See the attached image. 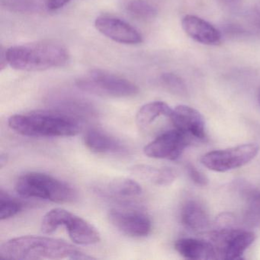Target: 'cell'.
I'll list each match as a JSON object with an SVG mask.
<instances>
[{
	"label": "cell",
	"mask_w": 260,
	"mask_h": 260,
	"mask_svg": "<svg viewBox=\"0 0 260 260\" xmlns=\"http://www.w3.org/2000/svg\"><path fill=\"white\" fill-rule=\"evenodd\" d=\"M255 238V234L251 231L232 228H223L211 236L217 255L226 260L241 258Z\"/></svg>",
	"instance_id": "obj_8"
},
{
	"label": "cell",
	"mask_w": 260,
	"mask_h": 260,
	"mask_svg": "<svg viewBox=\"0 0 260 260\" xmlns=\"http://www.w3.org/2000/svg\"><path fill=\"white\" fill-rule=\"evenodd\" d=\"M181 217L184 226L191 231H204L208 229L210 225L208 211L198 201L187 202L182 208Z\"/></svg>",
	"instance_id": "obj_17"
},
{
	"label": "cell",
	"mask_w": 260,
	"mask_h": 260,
	"mask_svg": "<svg viewBox=\"0 0 260 260\" xmlns=\"http://www.w3.org/2000/svg\"><path fill=\"white\" fill-rule=\"evenodd\" d=\"M85 145L91 151L96 153H122L125 146L109 134L98 128L87 131L84 137Z\"/></svg>",
	"instance_id": "obj_15"
},
{
	"label": "cell",
	"mask_w": 260,
	"mask_h": 260,
	"mask_svg": "<svg viewBox=\"0 0 260 260\" xmlns=\"http://www.w3.org/2000/svg\"><path fill=\"white\" fill-rule=\"evenodd\" d=\"M182 29L187 36L199 43L205 45H218L221 34L211 24L198 16L186 15L182 20Z\"/></svg>",
	"instance_id": "obj_13"
},
{
	"label": "cell",
	"mask_w": 260,
	"mask_h": 260,
	"mask_svg": "<svg viewBox=\"0 0 260 260\" xmlns=\"http://www.w3.org/2000/svg\"><path fill=\"white\" fill-rule=\"evenodd\" d=\"M0 256L16 260L94 258L68 242L42 236H22L10 239L0 246Z\"/></svg>",
	"instance_id": "obj_1"
},
{
	"label": "cell",
	"mask_w": 260,
	"mask_h": 260,
	"mask_svg": "<svg viewBox=\"0 0 260 260\" xmlns=\"http://www.w3.org/2000/svg\"><path fill=\"white\" fill-rule=\"evenodd\" d=\"M175 249L182 256L188 259L211 260L217 258L214 244L199 239H180L175 243Z\"/></svg>",
	"instance_id": "obj_14"
},
{
	"label": "cell",
	"mask_w": 260,
	"mask_h": 260,
	"mask_svg": "<svg viewBox=\"0 0 260 260\" xmlns=\"http://www.w3.org/2000/svg\"><path fill=\"white\" fill-rule=\"evenodd\" d=\"M173 109L164 102L156 101L143 106L136 115V123L141 128L148 127L160 116L170 117Z\"/></svg>",
	"instance_id": "obj_19"
},
{
	"label": "cell",
	"mask_w": 260,
	"mask_h": 260,
	"mask_svg": "<svg viewBox=\"0 0 260 260\" xmlns=\"http://www.w3.org/2000/svg\"><path fill=\"white\" fill-rule=\"evenodd\" d=\"M162 86L171 93L179 96H186L188 94L186 84L179 76L174 74H164L160 77Z\"/></svg>",
	"instance_id": "obj_23"
},
{
	"label": "cell",
	"mask_w": 260,
	"mask_h": 260,
	"mask_svg": "<svg viewBox=\"0 0 260 260\" xmlns=\"http://www.w3.org/2000/svg\"><path fill=\"white\" fill-rule=\"evenodd\" d=\"M71 0H47V7L50 10H57L64 7Z\"/></svg>",
	"instance_id": "obj_25"
},
{
	"label": "cell",
	"mask_w": 260,
	"mask_h": 260,
	"mask_svg": "<svg viewBox=\"0 0 260 260\" xmlns=\"http://www.w3.org/2000/svg\"><path fill=\"white\" fill-rule=\"evenodd\" d=\"M109 219L118 231L129 237L142 238L152 229L150 219L145 213L132 208H115L109 211Z\"/></svg>",
	"instance_id": "obj_10"
},
{
	"label": "cell",
	"mask_w": 260,
	"mask_h": 260,
	"mask_svg": "<svg viewBox=\"0 0 260 260\" xmlns=\"http://www.w3.org/2000/svg\"><path fill=\"white\" fill-rule=\"evenodd\" d=\"M127 13L141 20H150L156 16V10L145 0H130L126 6Z\"/></svg>",
	"instance_id": "obj_21"
},
{
	"label": "cell",
	"mask_w": 260,
	"mask_h": 260,
	"mask_svg": "<svg viewBox=\"0 0 260 260\" xmlns=\"http://www.w3.org/2000/svg\"><path fill=\"white\" fill-rule=\"evenodd\" d=\"M7 156L6 154L3 153L0 156V168H3L5 164H7Z\"/></svg>",
	"instance_id": "obj_27"
},
{
	"label": "cell",
	"mask_w": 260,
	"mask_h": 260,
	"mask_svg": "<svg viewBox=\"0 0 260 260\" xmlns=\"http://www.w3.org/2000/svg\"><path fill=\"white\" fill-rule=\"evenodd\" d=\"M191 138L178 129L164 132L144 147L146 156L154 159L175 160L189 145Z\"/></svg>",
	"instance_id": "obj_9"
},
{
	"label": "cell",
	"mask_w": 260,
	"mask_h": 260,
	"mask_svg": "<svg viewBox=\"0 0 260 260\" xmlns=\"http://www.w3.org/2000/svg\"><path fill=\"white\" fill-rule=\"evenodd\" d=\"M77 85L82 90L101 96L127 98L139 92L138 86L130 80L101 69L92 70L79 79Z\"/></svg>",
	"instance_id": "obj_6"
},
{
	"label": "cell",
	"mask_w": 260,
	"mask_h": 260,
	"mask_svg": "<svg viewBox=\"0 0 260 260\" xmlns=\"http://www.w3.org/2000/svg\"><path fill=\"white\" fill-rule=\"evenodd\" d=\"M257 101H258V104L260 105V87L258 88V92H257Z\"/></svg>",
	"instance_id": "obj_29"
},
{
	"label": "cell",
	"mask_w": 260,
	"mask_h": 260,
	"mask_svg": "<svg viewBox=\"0 0 260 260\" xmlns=\"http://www.w3.org/2000/svg\"><path fill=\"white\" fill-rule=\"evenodd\" d=\"M7 60L13 69L23 71H42L66 64L68 50L53 40L39 41L17 45L7 50Z\"/></svg>",
	"instance_id": "obj_3"
},
{
	"label": "cell",
	"mask_w": 260,
	"mask_h": 260,
	"mask_svg": "<svg viewBox=\"0 0 260 260\" xmlns=\"http://www.w3.org/2000/svg\"><path fill=\"white\" fill-rule=\"evenodd\" d=\"M187 169H188V176L191 178L193 182L197 184L198 185H202V186L206 185L208 184V180L205 175L202 173V172L198 170L197 168H196L194 166L189 164L187 167Z\"/></svg>",
	"instance_id": "obj_24"
},
{
	"label": "cell",
	"mask_w": 260,
	"mask_h": 260,
	"mask_svg": "<svg viewBox=\"0 0 260 260\" xmlns=\"http://www.w3.org/2000/svg\"><path fill=\"white\" fill-rule=\"evenodd\" d=\"M9 126L19 135L30 138L76 136L82 129L77 117L60 111H35L9 118Z\"/></svg>",
	"instance_id": "obj_2"
},
{
	"label": "cell",
	"mask_w": 260,
	"mask_h": 260,
	"mask_svg": "<svg viewBox=\"0 0 260 260\" xmlns=\"http://www.w3.org/2000/svg\"><path fill=\"white\" fill-rule=\"evenodd\" d=\"M225 2L228 3V4H236L238 2L239 0H223Z\"/></svg>",
	"instance_id": "obj_28"
},
{
	"label": "cell",
	"mask_w": 260,
	"mask_h": 260,
	"mask_svg": "<svg viewBox=\"0 0 260 260\" xmlns=\"http://www.w3.org/2000/svg\"><path fill=\"white\" fill-rule=\"evenodd\" d=\"M132 173L141 179L160 186H167L175 182L179 176L177 170L171 167H156L137 165L131 169Z\"/></svg>",
	"instance_id": "obj_18"
},
{
	"label": "cell",
	"mask_w": 260,
	"mask_h": 260,
	"mask_svg": "<svg viewBox=\"0 0 260 260\" xmlns=\"http://www.w3.org/2000/svg\"><path fill=\"white\" fill-rule=\"evenodd\" d=\"M60 226H66L70 238L79 245H93L101 240L98 230L85 219L63 208L48 211L42 219L41 229L45 234H51Z\"/></svg>",
	"instance_id": "obj_5"
},
{
	"label": "cell",
	"mask_w": 260,
	"mask_h": 260,
	"mask_svg": "<svg viewBox=\"0 0 260 260\" xmlns=\"http://www.w3.org/2000/svg\"><path fill=\"white\" fill-rule=\"evenodd\" d=\"M7 64H9V63L8 60H7V50L4 51V49H2V52H1V70H4Z\"/></svg>",
	"instance_id": "obj_26"
},
{
	"label": "cell",
	"mask_w": 260,
	"mask_h": 260,
	"mask_svg": "<svg viewBox=\"0 0 260 260\" xmlns=\"http://www.w3.org/2000/svg\"><path fill=\"white\" fill-rule=\"evenodd\" d=\"M169 118L175 128L193 139L203 140L206 137L205 122L199 111L188 106H179L172 111Z\"/></svg>",
	"instance_id": "obj_12"
},
{
	"label": "cell",
	"mask_w": 260,
	"mask_h": 260,
	"mask_svg": "<svg viewBox=\"0 0 260 260\" xmlns=\"http://www.w3.org/2000/svg\"><path fill=\"white\" fill-rule=\"evenodd\" d=\"M258 151L259 147L257 144H241L209 152L202 156L201 162L212 171L224 173L249 164L257 156Z\"/></svg>",
	"instance_id": "obj_7"
},
{
	"label": "cell",
	"mask_w": 260,
	"mask_h": 260,
	"mask_svg": "<svg viewBox=\"0 0 260 260\" xmlns=\"http://www.w3.org/2000/svg\"><path fill=\"white\" fill-rule=\"evenodd\" d=\"M16 192L27 199H39L55 203H71L77 199L76 190L64 181L51 175L30 172L18 178Z\"/></svg>",
	"instance_id": "obj_4"
},
{
	"label": "cell",
	"mask_w": 260,
	"mask_h": 260,
	"mask_svg": "<svg viewBox=\"0 0 260 260\" xmlns=\"http://www.w3.org/2000/svg\"><path fill=\"white\" fill-rule=\"evenodd\" d=\"M99 194L114 199H127L141 196L142 188L136 181L128 178H115L96 187Z\"/></svg>",
	"instance_id": "obj_16"
},
{
	"label": "cell",
	"mask_w": 260,
	"mask_h": 260,
	"mask_svg": "<svg viewBox=\"0 0 260 260\" xmlns=\"http://www.w3.org/2000/svg\"><path fill=\"white\" fill-rule=\"evenodd\" d=\"M245 218L246 222L254 226L260 228V191L247 190L245 192Z\"/></svg>",
	"instance_id": "obj_20"
},
{
	"label": "cell",
	"mask_w": 260,
	"mask_h": 260,
	"mask_svg": "<svg viewBox=\"0 0 260 260\" xmlns=\"http://www.w3.org/2000/svg\"><path fill=\"white\" fill-rule=\"evenodd\" d=\"M23 205L19 201L12 199L7 193L0 192V220H4L17 215L22 211Z\"/></svg>",
	"instance_id": "obj_22"
},
{
	"label": "cell",
	"mask_w": 260,
	"mask_h": 260,
	"mask_svg": "<svg viewBox=\"0 0 260 260\" xmlns=\"http://www.w3.org/2000/svg\"><path fill=\"white\" fill-rule=\"evenodd\" d=\"M95 26L101 34L111 40L124 45H138L142 36L133 26L118 18L101 16L95 21Z\"/></svg>",
	"instance_id": "obj_11"
}]
</instances>
